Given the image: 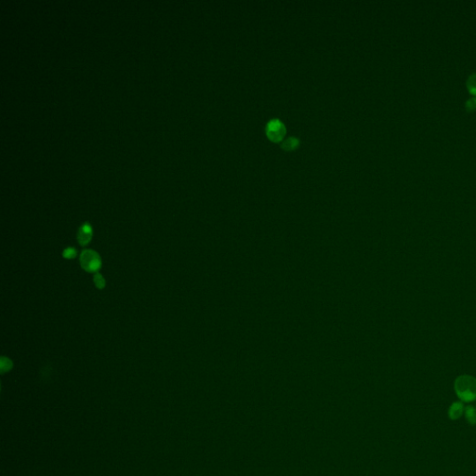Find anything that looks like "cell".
Masks as SVG:
<instances>
[{"label":"cell","mask_w":476,"mask_h":476,"mask_svg":"<svg viewBox=\"0 0 476 476\" xmlns=\"http://www.w3.org/2000/svg\"><path fill=\"white\" fill-rule=\"evenodd\" d=\"M12 367V362L9 358L2 357L1 358V370L2 372L8 371Z\"/></svg>","instance_id":"8fae6325"},{"label":"cell","mask_w":476,"mask_h":476,"mask_svg":"<svg viewBox=\"0 0 476 476\" xmlns=\"http://www.w3.org/2000/svg\"><path fill=\"white\" fill-rule=\"evenodd\" d=\"M298 146H299V139H297V138H294V137L288 138V139L284 140L283 144H282L283 149L288 150V151L295 149Z\"/></svg>","instance_id":"ba28073f"},{"label":"cell","mask_w":476,"mask_h":476,"mask_svg":"<svg viewBox=\"0 0 476 476\" xmlns=\"http://www.w3.org/2000/svg\"><path fill=\"white\" fill-rule=\"evenodd\" d=\"M266 134H267L268 138L272 141H274V142L280 141L284 138V134H285L284 124L276 118L270 120L266 126Z\"/></svg>","instance_id":"3957f363"},{"label":"cell","mask_w":476,"mask_h":476,"mask_svg":"<svg viewBox=\"0 0 476 476\" xmlns=\"http://www.w3.org/2000/svg\"><path fill=\"white\" fill-rule=\"evenodd\" d=\"M92 227L89 223H84L77 232V240L81 246H87L92 238Z\"/></svg>","instance_id":"277c9868"},{"label":"cell","mask_w":476,"mask_h":476,"mask_svg":"<svg viewBox=\"0 0 476 476\" xmlns=\"http://www.w3.org/2000/svg\"><path fill=\"white\" fill-rule=\"evenodd\" d=\"M465 107H466L467 111H470V112L475 110L476 96L473 95L472 97H470V98H469V99L467 100V101L465 102Z\"/></svg>","instance_id":"30bf717a"},{"label":"cell","mask_w":476,"mask_h":476,"mask_svg":"<svg viewBox=\"0 0 476 476\" xmlns=\"http://www.w3.org/2000/svg\"><path fill=\"white\" fill-rule=\"evenodd\" d=\"M80 264L86 272L96 273L102 267V260L96 251L85 250L80 255Z\"/></svg>","instance_id":"7a4b0ae2"},{"label":"cell","mask_w":476,"mask_h":476,"mask_svg":"<svg viewBox=\"0 0 476 476\" xmlns=\"http://www.w3.org/2000/svg\"><path fill=\"white\" fill-rule=\"evenodd\" d=\"M93 280H94V284H95L97 289H100V290L105 289V284H106V283H105V279L103 277V275H102L101 273H96V274L94 275V279H93Z\"/></svg>","instance_id":"9c48e42d"},{"label":"cell","mask_w":476,"mask_h":476,"mask_svg":"<svg viewBox=\"0 0 476 476\" xmlns=\"http://www.w3.org/2000/svg\"><path fill=\"white\" fill-rule=\"evenodd\" d=\"M63 256L65 259H74L76 258V250L74 248H67L64 250Z\"/></svg>","instance_id":"7c38bea8"},{"label":"cell","mask_w":476,"mask_h":476,"mask_svg":"<svg viewBox=\"0 0 476 476\" xmlns=\"http://www.w3.org/2000/svg\"><path fill=\"white\" fill-rule=\"evenodd\" d=\"M464 411V406L461 402H454L448 409V417L453 420L459 419Z\"/></svg>","instance_id":"5b68a950"},{"label":"cell","mask_w":476,"mask_h":476,"mask_svg":"<svg viewBox=\"0 0 476 476\" xmlns=\"http://www.w3.org/2000/svg\"><path fill=\"white\" fill-rule=\"evenodd\" d=\"M466 86H467L468 90L472 95L476 96V72L471 73L470 76H468V78L466 80Z\"/></svg>","instance_id":"8992f818"},{"label":"cell","mask_w":476,"mask_h":476,"mask_svg":"<svg viewBox=\"0 0 476 476\" xmlns=\"http://www.w3.org/2000/svg\"><path fill=\"white\" fill-rule=\"evenodd\" d=\"M465 417L467 421L470 425H476V408L475 407H466L465 409Z\"/></svg>","instance_id":"52a82bcc"},{"label":"cell","mask_w":476,"mask_h":476,"mask_svg":"<svg viewBox=\"0 0 476 476\" xmlns=\"http://www.w3.org/2000/svg\"><path fill=\"white\" fill-rule=\"evenodd\" d=\"M454 389L462 402L476 400V377L470 375H460L455 379Z\"/></svg>","instance_id":"6da1fadb"}]
</instances>
